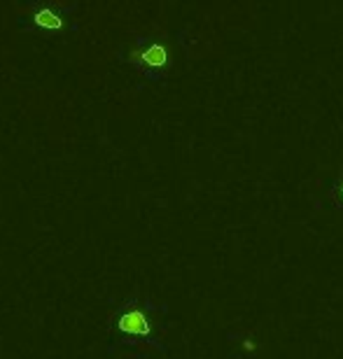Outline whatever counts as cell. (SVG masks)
<instances>
[{"instance_id":"cell-1","label":"cell","mask_w":343,"mask_h":359,"mask_svg":"<svg viewBox=\"0 0 343 359\" xmlns=\"http://www.w3.org/2000/svg\"><path fill=\"white\" fill-rule=\"evenodd\" d=\"M168 308L149 299L128 297L114 311V336L108 353H131L135 359H149L166 350L161 339Z\"/></svg>"},{"instance_id":"cell-2","label":"cell","mask_w":343,"mask_h":359,"mask_svg":"<svg viewBox=\"0 0 343 359\" xmlns=\"http://www.w3.org/2000/svg\"><path fill=\"white\" fill-rule=\"evenodd\" d=\"M77 7V3H21L17 28L38 35H75L80 31Z\"/></svg>"},{"instance_id":"cell-3","label":"cell","mask_w":343,"mask_h":359,"mask_svg":"<svg viewBox=\"0 0 343 359\" xmlns=\"http://www.w3.org/2000/svg\"><path fill=\"white\" fill-rule=\"evenodd\" d=\"M121 59L131 63L147 82H159L163 80V70L168 66V49L156 40L138 38L126 47V56Z\"/></svg>"},{"instance_id":"cell-4","label":"cell","mask_w":343,"mask_h":359,"mask_svg":"<svg viewBox=\"0 0 343 359\" xmlns=\"http://www.w3.org/2000/svg\"><path fill=\"white\" fill-rule=\"evenodd\" d=\"M341 198H343V187H341Z\"/></svg>"}]
</instances>
